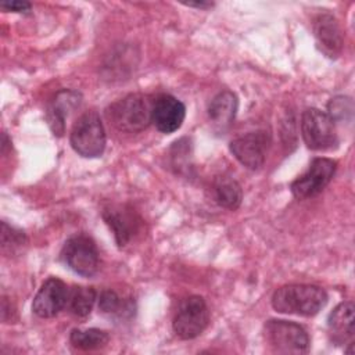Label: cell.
Returning <instances> with one entry per match:
<instances>
[{"mask_svg": "<svg viewBox=\"0 0 355 355\" xmlns=\"http://www.w3.org/2000/svg\"><path fill=\"white\" fill-rule=\"evenodd\" d=\"M327 302L326 291L315 284H287L272 295V306L280 313L315 316Z\"/></svg>", "mask_w": 355, "mask_h": 355, "instance_id": "cell-1", "label": "cell"}, {"mask_svg": "<svg viewBox=\"0 0 355 355\" xmlns=\"http://www.w3.org/2000/svg\"><path fill=\"white\" fill-rule=\"evenodd\" d=\"M151 108L144 96L133 93L114 101L105 114L118 130L137 133L151 123Z\"/></svg>", "mask_w": 355, "mask_h": 355, "instance_id": "cell-2", "label": "cell"}, {"mask_svg": "<svg viewBox=\"0 0 355 355\" xmlns=\"http://www.w3.org/2000/svg\"><path fill=\"white\" fill-rule=\"evenodd\" d=\"M263 337L276 354H306L309 336L306 330L294 322L270 319L263 324Z\"/></svg>", "mask_w": 355, "mask_h": 355, "instance_id": "cell-3", "label": "cell"}, {"mask_svg": "<svg viewBox=\"0 0 355 355\" xmlns=\"http://www.w3.org/2000/svg\"><path fill=\"white\" fill-rule=\"evenodd\" d=\"M69 143L75 153L85 158H96L104 153L105 130L97 112L82 114L72 126Z\"/></svg>", "mask_w": 355, "mask_h": 355, "instance_id": "cell-4", "label": "cell"}, {"mask_svg": "<svg viewBox=\"0 0 355 355\" xmlns=\"http://www.w3.org/2000/svg\"><path fill=\"white\" fill-rule=\"evenodd\" d=\"M301 133L308 148L326 151L337 144L334 121L318 108H306L301 115Z\"/></svg>", "mask_w": 355, "mask_h": 355, "instance_id": "cell-5", "label": "cell"}, {"mask_svg": "<svg viewBox=\"0 0 355 355\" xmlns=\"http://www.w3.org/2000/svg\"><path fill=\"white\" fill-rule=\"evenodd\" d=\"M208 322L209 311L205 300L200 295H190L180 302L172 327L178 337L193 340L207 329Z\"/></svg>", "mask_w": 355, "mask_h": 355, "instance_id": "cell-6", "label": "cell"}, {"mask_svg": "<svg viewBox=\"0 0 355 355\" xmlns=\"http://www.w3.org/2000/svg\"><path fill=\"white\" fill-rule=\"evenodd\" d=\"M61 258L71 270L83 277L93 276L98 269L100 255L97 245L89 236L85 234L69 237L64 243Z\"/></svg>", "mask_w": 355, "mask_h": 355, "instance_id": "cell-7", "label": "cell"}, {"mask_svg": "<svg viewBox=\"0 0 355 355\" xmlns=\"http://www.w3.org/2000/svg\"><path fill=\"white\" fill-rule=\"evenodd\" d=\"M337 169V162L319 157L312 159L308 171L291 183V193L298 200L315 197L330 183Z\"/></svg>", "mask_w": 355, "mask_h": 355, "instance_id": "cell-8", "label": "cell"}, {"mask_svg": "<svg viewBox=\"0 0 355 355\" xmlns=\"http://www.w3.org/2000/svg\"><path fill=\"white\" fill-rule=\"evenodd\" d=\"M270 146V135L265 130L250 132L230 141V153L245 168L255 171L259 169Z\"/></svg>", "mask_w": 355, "mask_h": 355, "instance_id": "cell-9", "label": "cell"}, {"mask_svg": "<svg viewBox=\"0 0 355 355\" xmlns=\"http://www.w3.org/2000/svg\"><path fill=\"white\" fill-rule=\"evenodd\" d=\"M68 295L69 290L67 284L57 277H50L42 284L35 295L32 311L39 318H53L67 306Z\"/></svg>", "mask_w": 355, "mask_h": 355, "instance_id": "cell-10", "label": "cell"}, {"mask_svg": "<svg viewBox=\"0 0 355 355\" xmlns=\"http://www.w3.org/2000/svg\"><path fill=\"white\" fill-rule=\"evenodd\" d=\"M186 116L184 104L171 94H161L153 104L151 122L162 133L176 132Z\"/></svg>", "mask_w": 355, "mask_h": 355, "instance_id": "cell-11", "label": "cell"}, {"mask_svg": "<svg viewBox=\"0 0 355 355\" xmlns=\"http://www.w3.org/2000/svg\"><path fill=\"white\" fill-rule=\"evenodd\" d=\"M103 219L114 233L118 247H125L139 232L140 219L123 205H112L103 211Z\"/></svg>", "mask_w": 355, "mask_h": 355, "instance_id": "cell-12", "label": "cell"}, {"mask_svg": "<svg viewBox=\"0 0 355 355\" xmlns=\"http://www.w3.org/2000/svg\"><path fill=\"white\" fill-rule=\"evenodd\" d=\"M313 35L318 49L329 58H337L343 50V32L330 14H319L313 21Z\"/></svg>", "mask_w": 355, "mask_h": 355, "instance_id": "cell-13", "label": "cell"}, {"mask_svg": "<svg viewBox=\"0 0 355 355\" xmlns=\"http://www.w3.org/2000/svg\"><path fill=\"white\" fill-rule=\"evenodd\" d=\"M355 306L351 301L338 304L327 318V331L330 341L336 345L351 344L355 334Z\"/></svg>", "mask_w": 355, "mask_h": 355, "instance_id": "cell-14", "label": "cell"}, {"mask_svg": "<svg viewBox=\"0 0 355 355\" xmlns=\"http://www.w3.org/2000/svg\"><path fill=\"white\" fill-rule=\"evenodd\" d=\"M80 94L75 90H61L55 94L47 107V123L55 136H62L65 132V121L69 114L79 107Z\"/></svg>", "mask_w": 355, "mask_h": 355, "instance_id": "cell-15", "label": "cell"}, {"mask_svg": "<svg viewBox=\"0 0 355 355\" xmlns=\"http://www.w3.org/2000/svg\"><path fill=\"white\" fill-rule=\"evenodd\" d=\"M237 107V97L230 90H223L211 100L208 105V118L218 133H223L230 128L234 121Z\"/></svg>", "mask_w": 355, "mask_h": 355, "instance_id": "cell-16", "label": "cell"}, {"mask_svg": "<svg viewBox=\"0 0 355 355\" xmlns=\"http://www.w3.org/2000/svg\"><path fill=\"white\" fill-rule=\"evenodd\" d=\"M214 197L220 207L234 211L243 201V190L233 178L222 175L214 182Z\"/></svg>", "mask_w": 355, "mask_h": 355, "instance_id": "cell-17", "label": "cell"}, {"mask_svg": "<svg viewBox=\"0 0 355 355\" xmlns=\"http://www.w3.org/2000/svg\"><path fill=\"white\" fill-rule=\"evenodd\" d=\"M98 309L101 313L110 318H125L133 313V302L130 300H125L114 290H104L100 294Z\"/></svg>", "mask_w": 355, "mask_h": 355, "instance_id": "cell-18", "label": "cell"}, {"mask_svg": "<svg viewBox=\"0 0 355 355\" xmlns=\"http://www.w3.org/2000/svg\"><path fill=\"white\" fill-rule=\"evenodd\" d=\"M96 301V291L93 287L76 286L69 291L68 295V309L76 318H86L90 315Z\"/></svg>", "mask_w": 355, "mask_h": 355, "instance_id": "cell-19", "label": "cell"}, {"mask_svg": "<svg viewBox=\"0 0 355 355\" xmlns=\"http://www.w3.org/2000/svg\"><path fill=\"white\" fill-rule=\"evenodd\" d=\"M110 340V336L107 331L100 329H73L69 334V341L75 348L83 349V351H93L100 349L107 345Z\"/></svg>", "mask_w": 355, "mask_h": 355, "instance_id": "cell-20", "label": "cell"}, {"mask_svg": "<svg viewBox=\"0 0 355 355\" xmlns=\"http://www.w3.org/2000/svg\"><path fill=\"white\" fill-rule=\"evenodd\" d=\"M25 243H26V237H25L24 232L8 226L6 222L1 223V247H3V251L10 248V252H14L17 248L22 247V244H25Z\"/></svg>", "mask_w": 355, "mask_h": 355, "instance_id": "cell-21", "label": "cell"}, {"mask_svg": "<svg viewBox=\"0 0 355 355\" xmlns=\"http://www.w3.org/2000/svg\"><path fill=\"white\" fill-rule=\"evenodd\" d=\"M327 110H329L327 115L334 122L338 119H345L347 116L349 118L352 115V101L349 97H344V96L334 97L330 100Z\"/></svg>", "mask_w": 355, "mask_h": 355, "instance_id": "cell-22", "label": "cell"}, {"mask_svg": "<svg viewBox=\"0 0 355 355\" xmlns=\"http://www.w3.org/2000/svg\"><path fill=\"white\" fill-rule=\"evenodd\" d=\"M1 8L7 11H15V12H26L31 10V3L28 1H19V0H12V1H3Z\"/></svg>", "mask_w": 355, "mask_h": 355, "instance_id": "cell-23", "label": "cell"}, {"mask_svg": "<svg viewBox=\"0 0 355 355\" xmlns=\"http://www.w3.org/2000/svg\"><path fill=\"white\" fill-rule=\"evenodd\" d=\"M184 4L189 7H197V8H208L214 6L212 3H208V1H196V3H184Z\"/></svg>", "mask_w": 355, "mask_h": 355, "instance_id": "cell-24", "label": "cell"}]
</instances>
